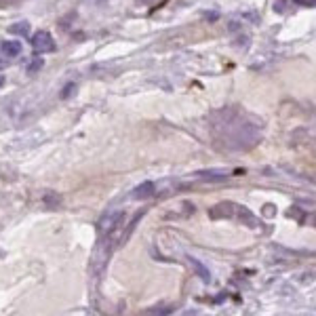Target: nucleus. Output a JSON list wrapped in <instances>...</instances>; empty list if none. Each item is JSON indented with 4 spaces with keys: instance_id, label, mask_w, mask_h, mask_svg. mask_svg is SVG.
<instances>
[{
    "instance_id": "obj_1",
    "label": "nucleus",
    "mask_w": 316,
    "mask_h": 316,
    "mask_svg": "<svg viewBox=\"0 0 316 316\" xmlns=\"http://www.w3.org/2000/svg\"><path fill=\"white\" fill-rule=\"evenodd\" d=\"M123 219H124V213L120 211V209H110V211H105L101 215L99 224H97L99 234L101 236H112V232L123 224Z\"/></svg>"
},
{
    "instance_id": "obj_2",
    "label": "nucleus",
    "mask_w": 316,
    "mask_h": 316,
    "mask_svg": "<svg viewBox=\"0 0 316 316\" xmlns=\"http://www.w3.org/2000/svg\"><path fill=\"white\" fill-rule=\"evenodd\" d=\"M30 42H32V47H34L36 53H51V51H55V40H53V36L49 34V32H36L34 36L30 38Z\"/></svg>"
},
{
    "instance_id": "obj_3",
    "label": "nucleus",
    "mask_w": 316,
    "mask_h": 316,
    "mask_svg": "<svg viewBox=\"0 0 316 316\" xmlns=\"http://www.w3.org/2000/svg\"><path fill=\"white\" fill-rule=\"evenodd\" d=\"M234 211H236V205L234 202H219V205L211 207L209 211V217L211 219H232L234 217Z\"/></svg>"
},
{
    "instance_id": "obj_4",
    "label": "nucleus",
    "mask_w": 316,
    "mask_h": 316,
    "mask_svg": "<svg viewBox=\"0 0 316 316\" xmlns=\"http://www.w3.org/2000/svg\"><path fill=\"white\" fill-rule=\"evenodd\" d=\"M156 194V186L152 181H143L131 192V198L133 200H145V198H152Z\"/></svg>"
},
{
    "instance_id": "obj_5",
    "label": "nucleus",
    "mask_w": 316,
    "mask_h": 316,
    "mask_svg": "<svg viewBox=\"0 0 316 316\" xmlns=\"http://www.w3.org/2000/svg\"><path fill=\"white\" fill-rule=\"evenodd\" d=\"M234 217L240 219V224H246L249 228H257V219L249 209L243 207V205H236V211H234Z\"/></svg>"
},
{
    "instance_id": "obj_6",
    "label": "nucleus",
    "mask_w": 316,
    "mask_h": 316,
    "mask_svg": "<svg viewBox=\"0 0 316 316\" xmlns=\"http://www.w3.org/2000/svg\"><path fill=\"white\" fill-rule=\"evenodd\" d=\"M188 263L196 270V274H198V276L202 278V281H205V282H211V272H209V268H207L205 263L198 262V259L192 257V255H188Z\"/></svg>"
},
{
    "instance_id": "obj_7",
    "label": "nucleus",
    "mask_w": 316,
    "mask_h": 316,
    "mask_svg": "<svg viewBox=\"0 0 316 316\" xmlns=\"http://www.w3.org/2000/svg\"><path fill=\"white\" fill-rule=\"evenodd\" d=\"M0 51H2V55H6V57H17L21 53V42L19 40H4V42H0Z\"/></svg>"
},
{
    "instance_id": "obj_8",
    "label": "nucleus",
    "mask_w": 316,
    "mask_h": 316,
    "mask_svg": "<svg viewBox=\"0 0 316 316\" xmlns=\"http://www.w3.org/2000/svg\"><path fill=\"white\" fill-rule=\"evenodd\" d=\"M228 175H230L228 171H200L196 177L202 181H221V179H226Z\"/></svg>"
},
{
    "instance_id": "obj_9",
    "label": "nucleus",
    "mask_w": 316,
    "mask_h": 316,
    "mask_svg": "<svg viewBox=\"0 0 316 316\" xmlns=\"http://www.w3.org/2000/svg\"><path fill=\"white\" fill-rule=\"evenodd\" d=\"M9 32L11 34H17V36H28L30 34V23L28 21L13 23V25H9Z\"/></svg>"
},
{
    "instance_id": "obj_10",
    "label": "nucleus",
    "mask_w": 316,
    "mask_h": 316,
    "mask_svg": "<svg viewBox=\"0 0 316 316\" xmlns=\"http://www.w3.org/2000/svg\"><path fill=\"white\" fill-rule=\"evenodd\" d=\"M143 213H145V211H141V213H137V215H135V217H133V219H131V224H129V226H126V230H124V234H123V238H120V240H123V243H126V238H129V236H131V232H133V230H135V226H137V221H139V219H141V217H143Z\"/></svg>"
},
{
    "instance_id": "obj_11",
    "label": "nucleus",
    "mask_w": 316,
    "mask_h": 316,
    "mask_svg": "<svg viewBox=\"0 0 316 316\" xmlns=\"http://www.w3.org/2000/svg\"><path fill=\"white\" fill-rule=\"evenodd\" d=\"M59 200H61L59 196H55V194H51V192H49L47 196H44V202H47V205H49L51 209H53L55 205H59Z\"/></svg>"
},
{
    "instance_id": "obj_12",
    "label": "nucleus",
    "mask_w": 316,
    "mask_h": 316,
    "mask_svg": "<svg viewBox=\"0 0 316 316\" xmlns=\"http://www.w3.org/2000/svg\"><path fill=\"white\" fill-rule=\"evenodd\" d=\"M74 93H76V85H68V87H66V91L61 93V97L66 99V97H70V95H74Z\"/></svg>"
},
{
    "instance_id": "obj_13",
    "label": "nucleus",
    "mask_w": 316,
    "mask_h": 316,
    "mask_svg": "<svg viewBox=\"0 0 316 316\" xmlns=\"http://www.w3.org/2000/svg\"><path fill=\"white\" fill-rule=\"evenodd\" d=\"M40 68H42V61H40V59H36L34 63H30V68H28V72H30V74H34V72H36V70H40Z\"/></svg>"
},
{
    "instance_id": "obj_14",
    "label": "nucleus",
    "mask_w": 316,
    "mask_h": 316,
    "mask_svg": "<svg viewBox=\"0 0 316 316\" xmlns=\"http://www.w3.org/2000/svg\"><path fill=\"white\" fill-rule=\"evenodd\" d=\"M274 213H276V209H272V205H265L263 215H268V217H270V215H274Z\"/></svg>"
},
{
    "instance_id": "obj_15",
    "label": "nucleus",
    "mask_w": 316,
    "mask_h": 316,
    "mask_svg": "<svg viewBox=\"0 0 316 316\" xmlns=\"http://www.w3.org/2000/svg\"><path fill=\"white\" fill-rule=\"evenodd\" d=\"M4 85V78H2V76H0V87H2Z\"/></svg>"
},
{
    "instance_id": "obj_16",
    "label": "nucleus",
    "mask_w": 316,
    "mask_h": 316,
    "mask_svg": "<svg viewBox=\"0 0 316 316\" xmlns=\"http://www.w3.org/2000/svg\"><path fill=\"white\" fill-rule=\"evenodd\" d=\"M141 2H152V0H141Z\"/></svg>"
}]
</instances>
